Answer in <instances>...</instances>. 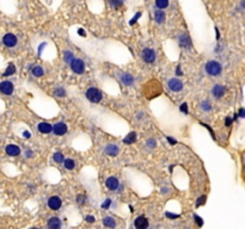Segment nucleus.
I'll return each instance as SVG.
<instances>
[{
  "mask_svg": "<svg viewBox=\"0 0 245 229\" xmlns=\"http://www.w3.org/2000/svg\"><path fill=\"white\" fill-rule=\"evenodd\" d=\"M206 72L212 77H218L222 72V66L218 61H208L206 63Z\"/></svg>",
  "mask_w": 245,
  "mask_h": 229,
  "instance_id": "nucleus-1",
  "label": "nucleus"
},
{
  "mask_svg": "<svg viewBox=\"0 0 245 229\" xmlns=\"http://www.w3.org/2000/svg\"><path fill=\"white\" fill-rule=\"evenodd\" d=\"M86 98L90 100L91 103H99L103 96H102V92L94 87H90L87 91H86Z\"/></svg>",
  "mask_w": 245,
  "mask_h": 229,
  "instance_id": "nucleus-2",
  "label": "nucleus"
},
{
  "mask_svg": "<svg viewBox=\"0 0 245 229\" xmlns=\"http://www.w3.org/2000/svg\"><path fill=\"white\" fill-rule=\"evenodd\" d=\"M141 57L146 63H153L155 61V51L151 48H145L141 53Z\"/></svg>",
  "mask_w": 245,
  "mask_h": 229,
  "instance_id": "nucleus-3",
  "label": "nucleus"
},
{
  "mask_svg": "<svg viewBox=\"0 0 245 229\" xmlns=\"http://www.w3.org/2000/svg\"><path fill=\"white\" fill-rule=\"evenodd\" d=\"M70 66H71V69L76 74H83L85 71V63L80 59H74Z\"/></svg>",
  "mask_w": 245,
  "mask_h": 229,
  "instance_id": "nucleus-4",
  "label": "nucleus"
},
{
  "mask_svg": "<svg viewBox=\"0 0 245 229\" xmlns=\"http://www.w3.org/2000/svg\"><path fill=\"white\" fill-rule=\"evenodd\" d=\"M167 86H169V89L171 91H173V92H179V91L183 90V83L177 78L170 79L167 81Z\"/></svg>",
  "mask_w": 245,
  "mask_h": 229,
  "instance_id": "nucleus-5",
  "label": "nucleus"
},
{
  "mask_svg": "<svg viewBox=\"0 0 245 229\" xmlns=\"http://www.w3.org/2000/svg\"><path fill=\"white\" fill-rule=\"evenodd\" d=\"M13 89H15V86H13V84L11 81H9V80H5V81L0 83V92L6 94V96L12 94Z\"/></svg>",
  "mask_w": 245,
  "mask_h": 229,
  "instance_id": "nucleus-6",
  "label": "nucleus"
},
{
  "mask_svg": "<svg viewBox=\"0 0 245 229\" xmlns=\"http://www.w3.org/2000/svg\"><path fill=\"white\" fill-rule=\"evenodd\" d=\"M53 131L58 136H64L67 132V125L64 122H58L53 125Z\"/></svg>",
  "mask_w": 245,
  "mask_h": 229,
  "instance_id": "nucleus-7",
  "label": "nucleus"
},
{
  "mask_svg": "<svg viewBox=\"0 0 245 229\" xmlns=\"http://www.w3.org/2000/svg\"><path fill=\"white\" fill-rule=\"evenodd\" d=\"M62 205V200H61L60 197L58 196H53L48 199V206L52 209V210H59Z\"/></svg>",
  "mask_w": 245,
  "mask_h": 229,
  "instance_id": "nucleus-8",
  "label": "nucleus"
},
{
  "mask_svg": "<svg viewBox=\"0 0 245 229\" xmlns=\"http://www.w3.org/2000/svg\"><path fill=\"white\" fill-rule=\"evenodd\" d=\"M3 42L6 47L12 48V47H15L17 44V37L13 35V33H6V35L3 37Z\"/></svg>",
  "mask_w": 245,
  "mask_h": 229,
  "instance_id": "nucleus-9",
  "label": "nucleus"
},
{
  "mask_svg": "<svg viewBox=\"0 0 245 229\" xmlns=\"http://www.w3.org/2000/svg\"><path fill=\"white\" fill-rule=\"evenodd\" d=\"M120 80H121V83L126 85V86H132L134 84V77L132 75V74H129V73H120Z\"/></svg>",
  "mask_w": 245,
  "mask_h": 229,
  "instance_id": "nucleus-10",
  "label": "nucleus"
},
{
  "mask_svg": "<svg viewBox=\"0 0 245 229\" xmlns=\"http://www.w3.org/2000/svg\"><path fill=\"white\" fill-rule=\"evenodd\" d=\"M105 185L106 187L109 188V190H111V191H116L118 186H120V181L116 177H109L106 180H105Z\"/></svg>",
  "mask_w": 245,
  "mask_h": 229,
  "instance_id": "nucleus-11",
  "label": "nucleus"
},
{
  "mask_svg": "<svg viewBox=\"0 0 245 229\" xmlns=\"http://www.w3.org/2000/svg\"><path fill=\"white\" fill-rule=\"evenodd\" d=\"M134 226L138 229H146L148 227V220L145 216H139L134 221Z\"/></svg>",
  "mask_w": 245,
  "mask_h": 229,
  "instance_id": "nucleus-12",
  "label": "nucleus"
},
{
  "mask_svg": "<svg viewBox=\"0 0 245 229\" xmlns=\"http://www.w3.org/2000/svg\"><path fill=\"white\" fill-rule=\"evenodd\" d=\"M178 43L181 48L184 49H189L191 47V42H190V38L187 35H179L178 36Z\"/></svg>",
  "mask_w": 245,
  "mask_h": 229,
  "instance_id": "nucleus-13",
  "label": "nucleus"
},
{
  "mask_svg": "<svg viewBox=\"0 0 245 229\" xmlns=\"http://www.w3.org/2000/svg\"><path fill=\"white\" fill-rule=\"evenodd\" d=\"M6 154L10 156H17L20 154V148L16 144H9L7 147H6Z\"/></svg>",
  "mask_w": 245,
  "mask_h": 229,
  "instance_id": "nucleus-14",
  "label": "nucleus"
},
{
  "mask_svg": "<svg viewBox=\"0 0 245 229\" xmlns=\"http://www.w3.org/2000/svg\"><path fill=\"white\" fill-rule=\"evenodd\" d=\"M120 152V148L116 146V144H108L105 148H104V153L108 154V155H111V156H116Z\"/></svg>",
  "mask_w": 245,
  "mask_h": 229,
  "instance_id": "nucleus-15",
  "label": "nucleus"
},
{
  "mask_svg": "<svg viewBox=\"0 0 245 229\" xmlns=\"http://www.w3.org/2000/svg\"><path fill=\"white\" fill-rule=\"evenodd\" d=\"M225 87H224L222 85H219V84H216L214 87H213V90H212V93H213V96L215 98H221L224 97V94H225Z\"/></svg>",
  "mask_w": 245,
  "mask_h": 229,
  "instance_id": "nucleus-16",
  "label": "nucleus"
},
{
  "mask_svg": "<svg viewBox=\"0 0 245 229\" xmlns=\"http://www.w3.org/2000/svg\"><path fill=\"white\" fill-rule=\"evenodd\" d=\"M37 128H38V131L42 134H49L50 131H53V125L48 122H41Z\"/></svg>",
  "mask_w": 245,
  "mask_h": 229,
  "instance_id": "nucleus-17",
  "label": "nucleus"
},
{
  "mask_svg": "<svg viewBox=\"0 0 245 229\" xmlns=\"http://www.w3.org/2000/svg\"><path fill=\"white\" fill-rule=\"evenodd\" d=\"M165 18H166V16H165L164 11H161L160 9L154 11V21L157 22L158 24H164L165 23Z\"/></svg>",
  "mask_w": 245,
  "mask_h": 229,
  "instance_id": "nucleus-18",
  "label": "nucleus"
},
{
  "mask_svg": "<svg viewBox=\"0 0 245 229\" xmlns=\"http://www.w3.org/2000/svg\"><path fill=\"white\" fill-rule=\"evenodd\" d=\"M48 227L50 229H58V228H60L61 227V220L59 217H55V216L50 217L48 220Z\"/></svg>",
  "mask_w": 245,
  "mask_h": 229,
  "instance_id": "nucleus-19",
  "label": "nucleus"
},
{
  "mask_svg": "<svg viewBox=\"0 0 245 229\" xmlns=\"http://www.w3.org/2000/svg\"><path fill=\"white\" fill-rule=\"evenodd\" d=\"M135 141H137V132L135 131H132V132H129L128 135L123 138V143H126V144H132V143H134Z\"/></svg>",
  "mask_w": 245,
  "mask_h": 229,
  "instance_id": "nucleus-20",
  "label": "nucleus"
},
{
  "mask_svg": "<svg viewBox=\"0 0 245 229\" xmlns=\"http://www.w3.org/2000/svg\"><path fill=\"white\" fill-rule=\"evenodd\" d=\"M103 224H104V227H108V228H114V227H116V221L114 220V217L106 216L103 218Z\"/></svg>",
  "mask_w": 245,
  "mask_h": 229,
  "instance_id": "nucleus-21",
  "label": "nucleus"
},
{
  "mask_svg": "<svg viewBox=\"0 0 245 229\" xmlns=\"http://www.w3.org/2000/svg\"><path fill=\"white\" fill-rule=\"evenodd\" d=\"M74 59H76V57H74V55H73L72 51H70V50L64 51V60H65L66 63H70V65H71V62L73 61Z\"/></svg>",
  "mask_w": 245,
  "mask_h": 229,
  "instance_id": "nucleus-22",
  "label": "nucleus"
},
{
  "mask_svg": "<svg viewBox=\"0 0 245 229\" xmlns=\"http://www.w3.org/2000/svg\"><path fill=\"white\" fill-rule=\"evenodd\" d=\"M43 74H44V71L42 69V67L35 66V67L32 68V75H33V77L41 78V77H43Z\"/></svg>",
  "mask_w": 245,
  "mask_h": 229,
  "instance_id": "nucleus-23",
  "label": "nucleus"
},
{
  "mask_svg": "<svg viewBox=\"0 0 245 229\" xmlns=\"http://www.w3.org/2000/svg\"><path fill=\"white\" fill-rule=\"evenodd\" d=\"M64 166H65V168L66 170H70V171H72L74 167H76V161L74 160H72V159H66L65 161H64Z\"/></svg>",
  "mask_w": 245,
  "mask_h": 229,
  "instance_id": "nucleus-24",
  "label": "nucleus"
},
{
  "mask_svg": "<svg viewBox=\"0 0 245 229\" xmlns=\"http://www.w3.org/2000/svg\"><path fill=\"white\" fill-rule=\"evenodd\" d=\"M54 96L55 97H59V98H64L66 97V91L64 87H58V89L54 90Z\"/></svg>",
  "mask_w": 245,
  "mask_h": 229,
  "instance_id": "nucleus-25",
  "label": "nucleus"
},
{
  "mask_svg": "<svg viewBox=\"0 0 245 229\" xmlns=\"http://www.w3.org/2000/svg\"><path fill=\"white\" fill-rule=\"evenodd\" d=\"M53 159H54V161H55L56 164H64V161H65V158L62 155V153H60V152H56L55 154H54Z\"/></svg>",
  "mask_w": 245,
  "mask_h": 229,
  "instance_id": "nucleus-26",
  "label": "nucleus"
},
{
  "mask_svg": "<svg viewBox=\"0 0 245 229\" xmlns=\"http://www.w3.org/2000/svg\"><path fill=\"white\" fill-rule=\"evenodd\" d=\"M155 6L160 10H164L169 6V0H155Z\"/></svg>",
  "mask_w": 245,
  "mask_h": 229,
  "instance_id": "nucleus-27",
  "label": "nucleus"
},
{
  "mask_svg": "<svg viewBox=\"0 0 245 229\" xmlns=\"http://www.w3.org/2000/svg\"><path fill=\"white\" fill-rule=\"evenodd\" d=\"M15 73H16V67H15V65L10 63V65H9V67H7V69H6V71H5V73H4V77L12 75V74H15Z\"/></svg>",
  "mask_w": 245,
  "mask_h": 229,
  "instance_id": "nucleus-28",
  "label": "nucleus"
},
{
  "mask_svg": "<svg viewBox=\"0 0 245 229\" xmlns=\"http://www.w3.org/2000/svg\"><path fill=\"white\" fill-rule=\"evenodd\" d=\"M201 106V109L203 111H206V112H209L210 110H212V105H210V103L208 102V100H203V102L200 104Z\"/></svg>",
  "mask_w": 245,
  "mask_h": 229,
  "instance_id": "nucleus-29",
  "label": "nucleus"
},
{
  "mask_svg": "<svg viewBox=\"0 0 245 229\" xmlns=\"http://www.w3.org/2000/svg\"><path fill=\"white\" fill-rule=\"evenodd\" d=\"M109 1H110V5L112 6V7L117 9V7H120V6L123 5L125 0H109Z\"/></svg>",
  "mask_w": 245,
  "mask_h": 229,
  "instance_id": "nucleus-30",
  "label": "nucleus"
},
{
  "mask_svg": "<svg viewBox=\"0 0 245 229\" xmlns=\"http://www.w3.org/2000/svg\"><path fill=\"white\" fill-rule=\"evenodd\" d=\"M206 199H207V197H206V196H201L199 199H197V202H196V206L199 208L200 205L205 204V203H206Z\"/></svg>",
  "mask_w": 245,
  "mask_h": 229,
  "instance_id": "nucleus-31",
  "label": "nucleus"
},
{
  "mask_svg": "<svg viewBox=\"0 0 245 229\" xmlns=\"http://www.w3.org/2000/svg\"><path fill=\"white\" fill-rule=\"evenodd\" d=\"M140 17H141V12H138V13H137V15H135V16H134V17L132 18V21H131V22H129V24H131V25H133V24H135V23H137V22H138V19H139Z\"/></svg>",
  "mask_w": 245,
  "mask_h": 229,
  "instance_id": "nucleus-32",
  "label": "nucleus"
},
{
  "mask_svg": "<svg viewBox=\"0 0 245 229\" xmlns=\"http://www.w3.org/2000/svg\"><path fill=\"white\" fill-rule=\"evenodd\" d=\"M179 110L184 113V114H188V104L187 103H183L181 106H179Z\"/></svg>",
  "mask_w": 245,
  "mask_h": 229,
  "instance_id": "nucleus-33",
  "label": "nucleus"
},
{
  "mask_svg": "<svg viewBox=\"0 0 245 229\" xmlns=\"http://www.w3.org/2000/svg\"><path fill=\"white\" fill-rule=\"evenodd\" d=\"M194 218H195V221H196V224L199 226V227H202V226H203V221H202V218H201L200 216H197V215H194Z\"/></svg>",
  "mask_w": 245,
  "mask_h": 229,
  "instance_id": "nucleus-34",
  "label": "nucleus"
},
{
  "mask_svg": "<svg viewBox=\"0 0 245 229\" xmlns=\"http://www.w3.org/2000/svg\"><path fill=\"white\" fill-rule=\"evenodd\" d=\"M85 221L88 222V223H93V222L96 221V218H94V216H92V215H86V216H85Z\"/></svg>",
  "mask_w": 245,
  "mask_h": 229,
  "instance_id": "nucleus-35",
  "label": "nucleus"
},
{
  "mask_svg": "<svg viewBox=\"0 0 245 229\" xmlns=\"http://www.w3.org/2000/svg\"><path fill=\"white\" fill-rule=\"evenodd\" d=\"M147 146L151 147V148H154L155 146H157V143H155V140H154V138H149V140L147 141Z\"/></svg>",
  "mask_w": 245,
  "mask_h": 229,
  "instance_id": "nucleus-36",
  "label": "nucleus"
},
{
  "mask_svg": "<svg viewBox=\"0 0 245 229\" xmlns=\"http://www.w3.org/2000/svg\"><path fill=\"white\" fill-rule=\"evenodd\" d=\"M110 204H111V199H109V198H108V199L104 202V203L102 204V208H103V209H108L109 206H110Z\"/></svg>",
  "mask_w": 245,
  "mask_h": 229,
  "instance_id": "nucleus-37",
  "label": "nucleus"
},
{
  "mask_svg": "<svg viewBox=\"0 0 245 229\" xmlns=\"http://www.w3.org/2000/svg\"><path fill=\"white\" fill-rule=\"evenodd\" d=\"M77 199H78V203H79V204H84L85 202H86V197L81 196V194H79V196H78V198H77Z\"/></svg>",
  "mask_w": 245,
  "mask_h": 229,
  "instance_id": "nucleus-38",
  "label": "nucleus"
},
{
  "mask_svg": "<svg viewBox=\"0 0 245 229\" xmlns=\"http://www.w3.org/2000/svg\"><path fill=\"white\" fill-rule=\"evenodd\" d=\"M165 215H166V217H169V218H178L179 217V215H175V214H170V212H166Z\"/></svg>",
  "mask_w": 245,
  "mask_h": 229,
  "instance_id": "nucleus-39",
  "label": "nucleus"
},
{
  "mask_svg": "<svg viewBox=\"0 0 245 229\" xmlns=\"http://www.w3.org/2000/svg\"><path fill=\"white\" fill-rule=\"evenodd\" d=\"M232 120H233V119L231 118V117H227V118L225 119V125H226V126H230L231 124H232Z\"/></svg>",
  "mask_w": 245,
  "mask_h": 229,
  "instance_id": "nucleus-40",
  "label": "nucleus"
},
{
  "mask_svg": "<svg viewBox=\"0 0 245 229\" xmlns=\"http://www.w3.org/2000/svg\"><path fill=\"white\" fill-rule=\"evenodd\" d=\"M238 116L242 118H245V109H240L239 112H238Z\"/></svg>",
  "mask_w": 245,
  "mask_h": 229,
  "instance_id": "nucleus-41",
  "label": "nucleus"
},
{
  "mask_svg": "<svg viewBox=\"0 0 245 229\" xmlns=\"http://www.w3.org/2000/svg\"><path fill=\"white\" fill-rule=\"evenodd\" d=\"M166 138H167V141H169V142H170V144H176V143H177V141H176L175 138H172V137H170V136H167Z\"/></svg>",
  "mask_w": 245,
  "mask_h": 229,
  "instance_id": "nucleus-42",
  "label": "nucleus"
},
{
  "mask_svg": "<svg viewBox=\"0 0 245 229\" xmlns=\"http://www.w3.org/2000/svg\"><path fill=\"white\" fill-rule=\"evenodd\" d=\"M23 136H24L25 138H30V137H31V134H30V131H24V132H23Z\"/></svg>",
  "mask_w": 245,
  "mask_h": 229,
  "instance_id": "nucleus-43",
  "label": "nucleus"
},
{
  "mask_svg": "<svg viewBox=\"0 0 245 229\" xmlns=\"http://www.w3.org/2000/svg\"><path fill=\"white\" fill-rule=\"evenodd\" d=\"M78 33H79L80 36H83V37H85V36H86V32H85L83 29H79V30H78Z\"/></svg>",
  "mask_w": 245,
  "mask_h": 229,
  "instance_id": "nucleus-44",
  "label": "nucleus"
},
{
  "mask_svg": "<svg viewBox=\"0 0 245 229\" xmlns=\"http://www.w3.org/2000/svg\"><path fill=\"white\" fill-rule=\"evenodd\" d=\"M176 74L177 75H182V71H181V66L177 67V69H176Z\"/></svg>",
  "mask_w": 245,
  "mask_h": 229,
  "instance_id": "nucleus-45",
  "label": "nucleus"
},
{
  "mask_svg": "<svg viewBox=\"0 0 245 229\" xmlns=\"http://www.w3.org/2000/svg\"><path fill=\"white\" fill-rule=\"evenodd\" d=\"M215 33H216V39H219L220 38V32H219V30H218V28H215Z\"/></svg>",
  "mask_w": 245,
  "mask_h": 229,
  "instance_id": "nucleus-46",
  "label": "nucleus"
},
{
  "mask_svg": "<svg viewBox=\"0 0 245 229\" xmlns=\"http://www.w3.org/2000/svg\"><path fill=\"white\" fill-rule=\"evenodd\" d=\"M242 6H243V9H245V0H243V1H242Z\"/></svg>",
  "mask_w": 245,
  "mask_h": 229,
  "instance_id": "nucleus-47",
  "label": "nucleus"
}]
</instances>
